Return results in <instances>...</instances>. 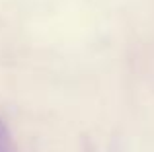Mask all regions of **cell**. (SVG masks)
Returning a JSON list of instances; mask_svg holds the SVG:
<instances>
[{
  "label": "cell",
  "mask_w": 154,
  "mask_h": 152,
  "mask_svg": "<svg viewBox=\"0 0 154 152\" xmlns=\"http://www.w3.org/2000/svg\"><path fill=\"white\" fill-rule=\"evenodd\" d=\"M0 152H18L10 131H8V127L2 121H0Z\"/></svg>",
  "instance_id": "cell-1"
}]
</instances>
